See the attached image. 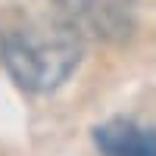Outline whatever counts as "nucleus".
Segmentation results:
<instances>
[{
	"mask_svg": "<svg viewBox=\"0 0 156 156\" xmlns=\"http://www.w3.org/2000/svg\"><path fill=\"white\" fill-rule=\"evenodd\" d=\"M84 37L62 19L28 22L3 34L0 62L25 94H53L75 75L84 56Z\"/></svg>",
	"mask_w": 156,
	"mask_h": 156,
	"instance_id": "obj_1",
	"label": "nucleus"
},
{
	"mask_svg": "<svg viewBox=\"0 0 156 156\" xmlns=\"http://www.w3.org/2000/svg\"><path fill=\"white\" fill-rule=\"evenodd\" d=\"M153 0H53L56 19H62L81 37L122 41L134 28Z\"/></svg>",
	"mask_w": 156,
	"mask_h": 156,
	"instance_id": "obj_2",
	"label": "nucleus"
},
{
	"mask_svg": "<svg viewBox=\"0 0 156 156\" xmlns=\"http://www.w3.org/2000/svg\"><path fill=\"white\" fill-rule=\"evenodd\" d=\"M94 144L100 156H156V128L119 115L94 128Z\"/></svg>",
	"mask_w": 156,
	"mask_h": 156,
	"instance_id": "obj_3",
	"label": "nucleus"
}]
</instances>
